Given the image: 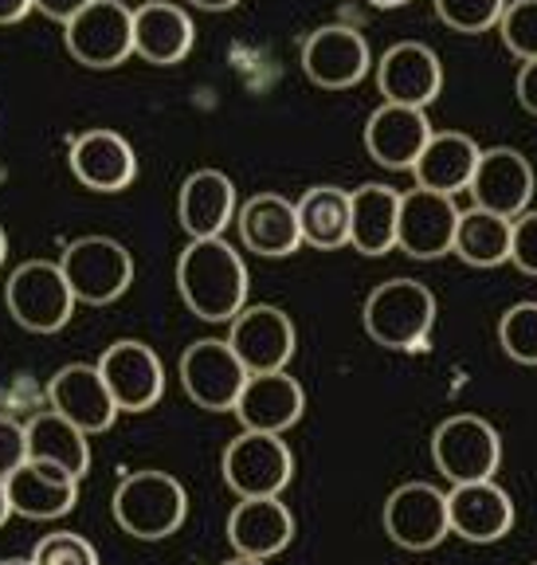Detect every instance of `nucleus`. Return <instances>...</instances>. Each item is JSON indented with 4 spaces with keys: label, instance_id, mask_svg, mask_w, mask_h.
Instances as JSON below:
<instances>
[{
    "label": "nucleus",
    "instance_id": "obj_11",
    "mask_svg": "<svg viewBox=\"0 0 537 565\" xmlns=\"http://www.w3.org/2000/svg\"><path fill=\"white\" fill-rule=\"evenodd\" d=\"M247 381V370L224 338H196L181 353V385L189 401L208 413H232L236 408L239 388Z\"/></svg>",
    "mask_w": 537,
    "mask_h": 565
},
{
    "label": "nucleus",
    "instance_id": "obj_32",
    "mask_svg": "<svg viewBox=\"0 0 537 565\" xmlns=\"http://www.w3.org/2000/svg\"><path fill=\"white\" fill-rule=\"evenodd\" d=\"M498 345L514 362L537 365V299L511 302L498 318Z\"/></svg>",
    "mask_w": 537,
    "mask_h": 565
},
{
    "label": "nucleus",
    "instance_id": "obj_37",
    "mask_svg": "<svg viewBox=\"0 0 537 565\" xmlns=\"http://www.w3.org/2000/svg\"><path fill=\"white\" fill-rule=\"evenodd\" d=\"M24 459H28L24 424L12 420L9 413H0V479H9Z\"/></svg>",
    "mask_w": 537,
    "mask_h": 565
},
{
    "label": "nucleus",
    "instance_id": "obj_33",
    "mask_svg": "<svg viewBox=\"0 0 537 565\" xmlns=\"http://www.w3.org/2000/svg\"><path fill=\"white\" fill-rule=\"evenodd\" d=\"M498 32H503V44L511 47L518 60H534L537 55V0H506L503 17H498Z\"/></svg>",
    "mask_w": 537,
    "mask_h": 565
},
{
    "label": "nucleus",
    "instance_id": "obj_3",
    "mask_svg": "<svg viewBox=\"0 0 537 565\" xmlns=\"http://www.w3.org/2000/svg\"><path fill=\"white\" fill-rule=\"evenodd\" d=\"M115 522L138 542L173 539L189 519V491L169 471H130L115 491Z\"/></svg>",
    "mask_w": 537,
    "mask_h": 565
},
{
    "label": "nucleus",
    "instance_id": "obj_20",
    "mask_svg": "<svg viewBox=\"0 0 537 565\" xmlns=\"http://www.w3.org/2000/svg\"><path fill=\"white\" fill-rule=\"evenodd\" d=\"M47 405H52V413H60L63 420H71L87 436L106 433L118 416V405L110 401V393H106L103 377H98V370L87 362L63 365V370L47 381Z\"/></svg>",
    "mask_w": 537,
    "mask_h": 565
},
{
    "label": "nucleus",
    "instance_id": "obj_27",
    "mask_svg": "<svg viewBox=\"0 0 537 565\" xmlns=\"http://www.w3.org/2000/svg\"><path fill=\"white\" fill-rule=\"evenodd\" d=\"M479 150H483V146H479L468 130H436L432 126L423 150L416 153V161H412L416 185L455 196L459 189H468L471 173H475Z\"/></svg>",
    "mask_w": 537,
    "mask_h": 565
},
{
    "label": "nucleus",
    "instance_id": "obj_4",
    "mask_svg": "<svg viewBox=\"0 0 537 565\" xmlns=\"http://www.w3.org/2000/svg\"><path fill=\"white\" fill-rule=\"evenodd\" d=\"M60 271L67 279L75 302L87 307H106V302L122 299L133 282V256L126 244L110 236H79L63 247Z\"/></svg>",
    "mask_w": 537,
    "mask_h": 565
},
{
    "label": "nucleus",
    "instance_id": "obj_9",
    "mask_svg": "<svg viewBox=\"0 0 537 565\" xmlns=\"http://www.w3.org/2000/svg\"><path fill=\"white\" fill-rule=\"evenodd\" d=\"M224 342L232 345L247 373H271L291 365L299 334H294L287 310L271 307V302H244V310L228 322Z\"/></svg>",
    "mask_w": 537,
    "mask_h": 565
},
{
    "label": "nucleus",
    "instance_id": "obj_7",
    "mask_svg": "<svg viewBox=\"0 0 537 565\" xmlns=\"http://www.w3.org/2000/svg\"><path fill=\"white\" fill-rule=\"evenodd\" d=\"M224 483L239 499H279L294 479V456L282 436L271 433H239L224 448Z\"/></svg>",
    "mask_w": 537,
    "mask_h": 565
},
{
    "label": "nucleus",
    "instance_id": "obj_42",
    "mask_svg": "<svg viewBox=\"0 0 537 565\" xmlns=\"http://www.w3.org/2000/svg\"><path fill=\"white\" fill-rule=\"evenodd\" d=\"M12 519V507H9V491H4V479H0V526Z\"/></svg>",
    "mask_w": 537,
    "mask_h": 565
},
{
    "label": "nucleus",
    "instance_id": "obj_12",
    "mask_svg": "<svg viewBox=\"0 0 537 565\" xmlns=\"http://www.w3.org/2000/svg\"><path fill=\"white\" fill-rule=\"evenodd\" d=\"M385 534L400 550H436L451 534L448 526V494L432 483H405L388 494L385 503Z\"/></svg>",
    "mask_w": 537,
    "mask_h": 565
},
{
    "label": "nucleus",
    "instance_id": "obj_17",
    "mask_svg": "<svg viewBox=\"0 0 537 565\" xmlns=\"http://www.w3.org/2000/svg\"><path fill=\"white\" fill-rule=\"evenodd\" d=\"M377 87L388 103L428 106L443 87V63L423 40H397L377 60Z\"/></svg>",
    "mask_w": 537,
    "mask_h": 565
},
{
    "label": "nucleus",
    "instance_id": "obj_29",
    "mask_svg": "<svg viewBox=\"0 0 537 565\" xmlns=\"http://www.w3.org/2000/svg\"><path fill=\"white\" fill-rule=\"evenodd\" d=\"M24 440H28V459L35 463H47V468H60L67 476L83 479L90 471V440L83 428H75L71 420H63L60 413H35L24 424Z\"/></svg>",
    "mask_w": 537,
    "mask_h": 565
},
{
    "label": "nucleus",
    "instance_id": "obj_34",
    "mask_svg": "<svg viewBox=\"0 0 537 565\" xmlns=\"http://www.w3.org/2000/svg\"><path fill=\"white\" fill-rule=\"evenodd\" d=\"M32 565H98V550L75 530H55L35 542Z\"/></svg>",
    "mask_w": 537,
    "mask_h": 565
},
{
    "label": "nucleus",
    "instance_id": "obj_10",
    "mask_svg": "<svg viewBox=\"0 0 537 565\" xmlns=\"http://www.w3.org/2000/svg\"><path fill=\"white\" fill-rule=\"evenodd\" d=\"M95 370L118 413H150L165 393V365L138 338H118L115 345H106Z\"/></svg>",
    "mask_w": 537,
    "mask_h": 565
},
{
    "label": "nucleus",
    "instance_id": "obj_14",
    "mask_svg": "<svg viewBox=\"0 0 537 565\" xmlns=\"http://www.w3.org/2000/svg\"><path fill=\"white\" fill-rule=\"evenodd\" d=\"M373 63L369 40L362 28L353 24H322L307 35L302 44V71L318 87H353L365 79V71Z\"/></svg>",
    "mask_w": 537,
    "mask_h": 565
},
{
    "label": "nucleus",
    "instance_id": "obj_35",
    "mask_svg": "<svg viewBox=\"0 0 537 565\" xmlns=\"http://www.w3.org/2000/svg\"><path fill=\"white\" fill-rule=\"evenodd\" d=\"M503 4L506 0H436V12L455 32H483V28L498 24Z\"/></svg>",
    "mask_w": 537,
    "mask_h": 565
},
{
    "label": "nucleus",
    "instance_id": "obj_38",
    "mask_svg": "<svg viewBox=\"0 0 537 565\" xmlns=\"http://www.w3.org/2000/svg\"><path fill=\"white\" fill-rule=\"evenodd\" d=\"M514 90H518V103L537 115V55H534V60H522L518 79H514Z\"/></svg>",
    "mask_w": 537,
    "mask_h": 565
},
{
    "label": "nucleus",
    "instance_id": "obj_40",
    "mask_svg": "<svg viewBox=\"0 0 537 565\" xmlns=\"http://www.w3.org/2000/svg\"><path fill=\"white\" fill-rule=\"evenodd\" d=\"M32 12V0H0V24H20Z\"/></svg>",
    "mask_w": 537,
    "mask_h": 565
},
{
    "label": "nucleus",
    "instance_id": "obj_24",
    "mask_svg": "<svg viewBox=\"0 0 537 565\" xmlns=\"http://www.w3.org/2000/svg\"><path fill=\"white\" fill-rule=\"evenodd\" d=\"M236 185L221 169H196L176 193V221L189 232V239L224 236V228L236 221Z\"/></svg>",
    "mask_w": 537,
    "mask_h": 565
},
{
    "label": "nucleus",
    "instance_id": "obj_26",
    "mask_svg": "<svg viewBox=\"0 0 537 565\" xmlns=\"http://www.w3.org/2000/svg\"><path fill=\"white\" fill-rule=\"evenodd\" d=\"M196 28L181 4L173 0H146L141 9H133V55H141L146 63H181L193 52Z\"/></svg>",
    "mask_w": 537,
    "mask_h": 565
},
{
    "label": "nucleus",
    "instance_id": "obj_22",
    "mask_svg": "<svg viewBox=\"0 0 537 565\" xmlns=\"http://www.w3.org/2000/svg\"><path fill=\"white\" fill-rule=\"evenodd\" d=\"M228 542L236 557L271 562L294 542V514L282 499H239L228 514Z\"/></svg>",
    "mask_w": 537,
    "mask_h": 565
},
{
    "label": "nucleus",
    "instance_id": "obj_21",
    "mask_svg": "<svg viewBox=\"0 0 537 565\" xmlns=\"http://www.w3.org/2000/svg\"><path fill=\"white\" fill-rule=\"evenodd\" d=\"M432 134L428 110L412 103H380L369 118H365V150L373 161L388 169H412L416 153L423 150V141Z\"/></svg>",
    "mask_w": 537,
    "mask_h": 565
},
{
    "label": "nucleus",
    "instance_id": "obj_47",
    "mask_svg": "<svg viewBox=\"0 0 537 565\" xmlns=\"http://www.w3.org/2000/svg\"><path fill=\"white\" fill-rule=\"evenodd\" d=\"M534 565H537V562H534Z\"/></svg>",
    "mask_w": 537,
    "mask_h": 565
},
{
    "label": "nucleus",
    "instance_id": "obj_45",
    "mask_svg": "<svg viewBox=\"0 0 537 565\" xmlns=\"http://www.w3.org/2000/svg\"><path fill=\"white\" fill-rule=\"evenodd\" d=\"M0 565H32V557H4Z\"/></svg>",
    "mask_w": 537,
    "mask_h": 565
},
{
    "label": "nucleus",
    "instance_id": "obj_8",
    "mask_svg": "<svg viewBox=\"0 0 537 565\" xmlns=\"http://www.w3.org/2000/svg\"><path fill=\"white\" fill-rule=\"evenodd\" d=\"M67 52L83 67H118L133 55V9L122 0H90L79 17L63 24Z\"/></svg>",
    "mask_w": 537,
    "mask_h": 565
},
{
    "label": "nucleus",
    "instance_id": "obj_28",
    "mask_svg": "<svg viewBox=\"0 0 537 565\" xmlns=\"http://www.w3.org/2000/svg\"><path fill=\"white\" fill-rule=\"evenodd\" d=\"M397 209L400 193L380 181L350 189V244L365 256H385L397 247Z\"/></svg>",
    "mask_w": 537,
    "mask_h": 565
},
{
    "label": "nucleus",
    "instance_id": "obj_15",
    "mask_svg": "<svg viewBox=\"0 0 537 565\" xmlns=\"http://www.w3.org/2000/svg\"><path fill=\"white\" fill-rule=\"evenodd\" d=\"M232 413L239 416V424H244L247 433L282 436L307 413V393H302V385L287 370L247 373Z\"/></svg>",
    "mask_w": 537,
    "mask_h": 565
},
{
    "label": "nucleus",
    "instance_id": "obj_46",
    "mask_svg": "<svg viewBox=\"0 0 537 565\" xmlns=\"http://www.w3.org/2000/svg\"><path fill=\"white\" fill-rule=\"evenodd\" d=\"M373 4H380V9H397V4H405V0H373Z\"/></svg>",
    "mask_w": 537,
    "mask_h": 565
},
{
    "label": "nucleus",
    "instance_id": "obj_1",
    "mask_svg": "<svg viewBox=\"0 0 537 565\" xmlns=\"http://www.w3.org/2000/svg\"><path fill=\"white\" fill-rule=\"evenodd\" d=\"M176 291L201 322H232L247 302L244 256L224 236L189 239L176 259Z\"/></svg>",
    "mask_w": 537,
    "mask_h": 565
},
{
    "label": "nucleus",
    "instance_id": "obj_18",
    "mask_svg": "<svg viewBox=\"0 0 537 565\" xmlns=\"http://www.w3.org/2000/svg\"><path fill=\"white\" fill-rule=\"evenodd\" d=\"M448 526L463 542H498L514 530V499L494 479L455 483L448 491Z\"/></svg>",
    "mask_w": 537,
    "mask_h": 565
},
{
    "label": "nucleus",
    "instance_id": "obj_31",
    "mask_svg": "<svg viewBox=\"0 0 537 565\" xmlns=\"http://www.w3.org/2000/svg\"><path fill=\"white\" fill-rule=\"evenodd\" d=\"M451 252L471 267L506 264V259H511V216L491 212V209H479V204L459 209Z\"/></svg>",
    "mask_w": 537,
    "mask_h": 565
},
{
    "label": "nucleus",
    "instance_id": "obj_2",
    "mask_svg": "<svg viewBox=\"0 0 537 565\" xmlns=\"http://www.w3.org/2000/svg\"><path fill=\"white\" fill-rule=\"evenodd\" d=\"M362 322L365 334L385 350H420L436 327V295L408 275L385 279L365 295Z\"/></svg>",
    "mask_w": 537,
    "mask_h": 565
},
{
    "label": "nucleus",
    "instance_id": "obj_30",
    "mask_svg": "<svg viewBox=\"0 0 537 565\" xmlns=\"http://www.w3.org/2000/svg\"><path fill=\"white\" fill-rule=\"evenodd\" d=\"M294 212H299L302 244L322 247V252H334V247L350 244V189L310 185L294 201Z\"/></svg>",
    "mask_w": 537,
    "mask_h": 565
},
{
    "label": "nucleus",
    "instance_id": "obj_6",
    "mask_svg": "<svg viewBox=\"0 0 537 565\" xmlns=\"http://www.w3.org/2000/svg\"><path fill=\"white\" fill-rule=\"evenodd\" d=\"M4 307L32 334H55L75 315V295L52 259H28L4 282Z\"/></svg>",
    "mask_w": 537,
    "mask_h": 565
},
{
    "label": "nucleus",
    "instance_id": "obj_25",
    "mask_svg": "<svg viewBox=\"0 0 537 565\" xmlns=\"http://www.w3.org/2000/svg\"><path fill=\"white\" fill-rule=\"evenodd\" d=\"M236 224L247 252H259L267 259H282L302 247L299 212L282 193H256L244 201V209H236Z\"/></svg>",
    "mask_w": 537,
    "mask_h": 565
},
{
    "label": "nucleus",
    "instance_id": "obj_16",
    "mask_svg": "<svg viewBox=\"0 0 537 565\" xmlns=\"http://www.w3.org/2000/svg\"><path fill=\"white\" fill-rule=\"evenodd\" d=\"M468 189L479 209L518 216L534 201V166L514 146H486V150H479L475 173H471Z\"/></svg>",
    "mask_w": 537,
    "mask_h": 565
},
{
    "label": "nucleus",
    "instance_id": "obj_23",
    "mask_svg": "<svg viewBox=\"0 0 537 565\" xmlns=\"http://www.w3.org/2000/svg\"><path fill=\"white\" fill-rule=\"evenodd\" d=\"M4 491H9L12 514L32 522H55L79 503V479L60 468H47V463H35V459H24L4 479Z\"/></svg>",
    "mask_w": 537,
    "mask_h": 565
},
{
    "label": "nucleus",
    "instance_id": "obj_36",
    "mask_svg": "<svg viewBox=\"0 0 537 565\" xmlns=\"http://www.w3.org/2000/svg\"><path fill=\"white\" fill-rule=\"evenodd\" d=\"M511 264L526 275H537V209L511 216Z\"/></svg>",
    "mask_w": 537,
    "mask_h": 565
},
{
    "label": "nucleus",
    "instance_id": "obj_43",
    "mask_svg": "<svg viewBox=\"0 0 537 565\" xmlns=\"http://www.w3.org/2000/svg\"><path fill=\"white\" fill-rule=\"evenodd\" d=\"M4 259H9V236H4V228H0V267H4Z\"/></svg>",
    "mask_w": 537,
    "mask_h": 565
},
{
    "label": "nucleus",
    "instance_id": "obj_44",
    "mask_svg": "<svg viewBox=\"0 0 537 565\" xmlns=\"http://www.w3.org/2000/svg\"><path fill=\"white\" fill-rule=\"evenodd\" d=\"M224 565H267V562H256V557H232V562Z\"/></svg>",
    "mask_w": 537,
    "mask_h": 565
},
{
    "label": "nucleus",
    "instance_id": "obj_5",
    "mask_svg": "<svg viewBox=\"0 0 537 565\" xmlns=\"http://www.w3.org/2000/svg\"><path fill=\"white\" fill-rule=\"evenodd\" d=\"M432 459L443 479L451 483H479L494 479L503 463V436L486 416L455 413L436 424L432 433Z\"/></svg>",
    "mask_w": 537,
    "mask_h": 565
},
{
    "label": "nucleus",
    "instance_id": "obj_13",
    "mask_svg": "<svg viewBox=\"0 0 537 565\" xmlns=\"http://www.w3.org/2000/svg\"><path fill=\"white\" fill-rule=\"evenodd\" d=\"M459 204L455 196L436 193V189H405L397 209V247H405L416 259L448 256L455 239Z\"/></svg>",
    "mask_w": 537,
    "mask_h": 565
},
{
    "label": "nucleus",
    "instance_id": "obj_41",
    "mask_svg": "<svg viewBox=\"0 0 537 565\" xmlns=\"http://www.w3.org/2000/svg\"><path fill=\"white\" fill-rule=\"evenodd\" d=\"M196 9H208V12H224V9H236L239 0H193Z\"/></svg>",
    "mask_w": 537,
    "mask_h": 565
},
{
    "label": "nucleus",
    "instance_id": "obj_19",
    "mask_svg": "<svg viewBox=\"0 0 537 565\" xmlns=\"http://www.w3.org/2000/svg\"><path fill=\"white\" fill-rule=\"evenodd\" d=\"M71 173L90 193H122L138 177L133 146L118 130H87L71 141Z\"/></svg>",
    "mask_w": 537,
    "mask_h": 565
},
{
    "label": "nucleus",
    "instance_id": "obj_39",
    "mask_svg": "<svg viewBox=\"0 0 537 565\" xmlns=\"http://www.w3.org/2000/svg\"><path fill=\"white\" fill-rule=\"evenodd\" d=\"M87 4L90 0H32L35 12H44L47 20H60V24H67L71 17H79Z\"/></svg>",
    "mask_w": 537,
    "mask_h": 565
}]
</instances>
